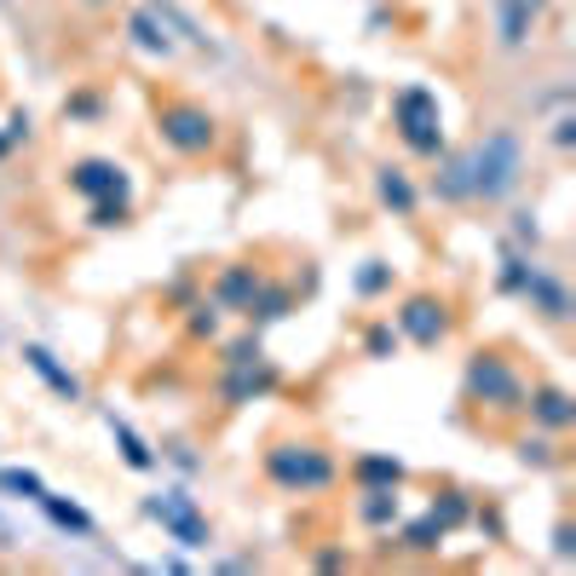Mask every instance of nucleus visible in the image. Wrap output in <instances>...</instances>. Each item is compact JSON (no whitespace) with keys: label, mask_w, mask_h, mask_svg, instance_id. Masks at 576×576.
I'll list each match as a JSON object with an SVG mask.
<instances>
[{"label":"nucleus","mask_w":576,"mask_h":576,"mask_svg":"<svg viewBox=\"0 0 576 576\" xmlns=\"http://www.w3.org/2000/svg\"><path fill=\"white\" fill-rule=\"evenodd\" d=\"M0 484H7L12 496H24V502L47 496V479H40V472H24V467H0Z\"/></svg>","instance_id":"obj_30"},{"label":"nucleus","mask_w":576,"mask_h":576,"mask_svg":"<svg viewBox=\"0 0 576 576\" xmlns=\"http://www.w3.org/2000/svg\"><path fill=\"white\" fill-rule=\"evenodd\" d=\"M393 328L409 340V346H421V352H432V346H444L449 340V328H456V317H449V300L444 295H404L398 300V312H393Z\"/></svg>","instance_id":"obj_7"},{"label":"nucleus","mask_w":576,"mask_h":576,"mask_svg":"<svg viewBox=\"0 0 576 576\" xmlns=\"http://www.w3.org/2000/svg\"><path fill=\"white\" fill-rule=\"evenodd\" d=\"M128 40H133L139 52H151V58H173V52H179V35L168 29V17L156 12V0L133 7V17H128Z\"/></svg>","instance_id":"obj_13"},{"label":"nucleus","mask_w":576,"mask_h":576,"mask_svg":"<svg viewBox=\"0 0 576 576\" xmlns=\"http://www.w3.org/2000/svg\"><path fill=\"white\" fill-rule=\"evenodd\" d=\"M260 467H265V484L283 490V496H323L340 479V461L317 439H277Z\"/></svg>","instance_id":"obj_1"},{"label":"nucleus","mask_w":576,"mask_h":576,"mask_svg":"<svg viewBox=\"0 0 576 576\" xmlns=\"http://www.w3.org/2000/svg\"><path fill=\"white\" fill-rule=\"evenodd\" d=\"M461 393H467V404L490 409V416H519L525 409V375L507 352L479 346V352L461 363Z\"/></svg>","instance_id":"obj_3"},{"label":"nucleus","mask_w":576,"mask_h":576,"mask_svg":"<svg viewBox=\"0 0 576 576\" xmlns=\"http://www.w3.org/2000/svg\"><path fill=\"white\" fill-rule=\"evenodd\" d=\"M98 110H105V98H98V93H81V98H70V105H64L70 121H87V116H98Z\"/></svg>","instance_id":"obj_33"},{"label":"nucleus","mask_w":576,"mask_h":576,"mask_svg":"<svg viewBox=\"0 0 576 576\" xmlns=\"http://www.w3.org/2000/svg\"><path fill=\"white\" fill-rule=\"evenodd\" d=\"M472 168V202H507L525 179V144L513 128H490L479 144L467 151Z\"/></svg>","instance_id":"obj_2"},{"label":"nucleus","mask_w":576,"mask_h":576,"mask_svg":"<svg viewBox=\"0 0 576 576\" xmlns=\"http://www.w3.org/2000/svg\"><path fill=\"white\" fill-rule=\"evenodd\" d=\"M427 513H432V519H439L444 530H461V525L472 519V496H467V490H439Z\"/></svg>","instance_id":"obj_25"},{"label":"nucleus","mask_w":576,"mask_h":576,"mask_svg":"<svg viewBox=\"0 0 576 576\" xmlns=\"http://www.w3.org/2000/svg\"><path fill=\"white\" fill-rule=\"evenodd\" d=\"M513 456H519L525 467H553V461H560V449H553V432H537V439L525 432V439L513 444Z\"/></svg>","instance_id":"obj_29"},{"label":"nucleus","mask_w":576,"mask_h":576,"mask_svg":"<svg viewBox=\"0 0 576 576\" xmlns=\"http://www.w3.org/2000/svg\"><path fill=\"white\" fill-rule=\"evenodd\" d=\"M490 17H496V40L507 52H519L530 29H537V12L525 7V0H490Z\"/></svg>","instance_id":"obj_18"},{"label":"nucleus","mask_w":576,"mask_h":576,"mask_svg":"<svg viewBox=\"0 0 576 576\" xmlns=\"http://www.w3.org/2000/svg\"><path fill=\"white\" fill-rule=\"evenodd\" d=\"M288 312H295V288H288V283H260V295L249 300V312H242V317H249L254 328H265V323H283Z\"/></svg>","instance_id":"obj_22"},{"label":"nucleus","mask_w":576,"mask_h":576,"mask_svg":"<svg viewBox=\"0 0 576 576\" xmlns=\"http://www.w3.org/2000/svg\"><path fill=\"white\" fill-rule=\"evenodd\" d=\"M81 7H110V0H81Z\"/></svg>","instance_id":"obj_39"},{"label":"nucleus","mask_w":576,"mask_h":576,"mask_svg":"<svg viewBox=\"0 0 576 576\" xmlns=\"http://www.w3.org/2000/svg\"><path fill=\"white\" fill-rule=\"evenodd\" d=\"M70 191L81 196V202H105V196H133V179H128V168L121 161H110V156H81V161H70Z\"/></svg>","instance_id":"obj_9"},{"label":"nucleus","mask_w":576,"mask_h":576,"mask_svg":"<svg viewBox=\"0 0 576 576\" xmlns=\"http://www.w3.org/2000/svg\"><path fill=\"white\" fill-rule=\"evenodd\" d=\"M156 139L173 156H208L219 144V116L196 98H156Z\"/></svg>","instance_id":"obj_5"},{"label":"nucleus","mask_w":576,"mask_h":576,"mask_svg":"<svg viewBox=\"0 0 576 576\" xmlns=\"http://www.w3.org/2000/svg\"><path fill=\"white\" fill-rule=\"evenodd\" d=\"M161 456H168V461H173L179 472H196V467H202V461L191 456V444H168V449H161Z\"/></svg>","instance_id":"obj_35"},{"label":"nucleus","mask_w":576,"mask_h":576,"mask_svg":"<svg viewBox=\"0 0 576 576\" xmlns=\"http://www.w3.org/2000/svg\"><path fill=\"white\" fill-rule=\"evenodd\" d=\"M398 346H404V335L393 328V317H381V323H369V328H363V358L386 363V358H398Z\"/></svg>","instance_id":"obj_26"},{"label":"nucleus","mask_w":576,"mask_h":576,"mask_svg":"<svg viewBox=\"0 0 576 576\" xmlns=\"http://www.w3.org/2000/svg\"><path fill=\"white\" fill-rule=\"evenodd\" d=\"M133 219V196H105V202H87V225L98 231H116V225Z\"/></svg>","instance_id":"obj_27"},{"label":"nucleus","mask_w":576,"mask_h":576,"mask_svg":"<svg viewBox=\"0 0 576 576\" xmlns=\"http://www.w3.org/2000/svg\"><path fill=\"white\" fill-rule=\"evenodd\" d=\"M439 161V173H432V196L439 202H449V208H456V202H472V168H467V151H444L432 156Z\"/></svg>","instance_id":"obj_16"},{"label":"nucleus","mask_w":576,"mask_h":576,"mask_svg":"<svg viewBox=\"0 0 576 576\" xmlns=\"http://www.w3.org/2000/svg\"><path fill=\"white\" fill-rule=\"evenodd\" d=\"M358 295L363 300H375V295H386V288H393V265H386V260H363V272H358Z\"/></svg>","instance_id":"obj_31"},{"label":"nucleus","mask_w":576,"mask_h":576,"mask_svg":"<svg viewBox=\"0 0 576 576\" xmlns=\"http://www.w3.org/2000/svg\"><path fill=\"white\" fill-rule=\"evenodd\" d=\"M24 369H29L40 386H47V393L64 398V404H81V398H87V386H81L70 369L58 363V352H47V346H35V340H29V346H24Z\"/></svg>","instance_id":"obj_14"},{"label":"nucleus","mask_w":576,"mask_h":576,"mask_svg":"<svg viewBox=\"0 0 576 576\" xmlns=\"http://www.w3.org/2000/svg\"><path fill=\"white\" fill-rule=\"evenodd\" d=\"M513 300H525L542 323H571V288H565L560 272H548V265H530Z\"/></svg>","instance_id":"obj_10"},{"label":"nucleus","mask_w":576,"mask_h":576,"mask_svg":"<svg viewBox=\"0 0 576 576\" xmlns=\"http://www.w3.org/2000/svg\"><path fill=\"white\" fill-rule=\"evenodd\" d=\"M393 128H398V144L409 156H421L432 161L444 151V105H439V93L421 87V81H409V87L393 93Z\"/></svg>","instance_id":"obj_4"},{"label":"nucleus","mask_w":576,"mask_h":576,"mask_svg":"<svg viewBox=\"0 0 576 576\" xmlns=\"http://www.w3.org/2000/svg\"><path fill=\"white\" fill-rule=\"evenodd\" d=\"M513 249H525V254L542 249V225H537V214H513Z\"/></svg>","instance_id":"obj_32"},{"label":"nucleus","mask_w":576,"mask_h":576,"mask_svg":"<svg viewBox=\"0 0 576 576\" xmlns=\"http://www.w3.org/2000/svg\"><path fill=\"white\" fill-rule=\"evenodd\" d=\"M219 323H225V312H219L214 295H202V300L184 305V335H191V340H219Z\"/></svg>","instance_id":"obj_23"},{"label":"nucleus","mask_w":576,"mask_h":576,"mask_svg":"<svg viewBox=\"0 0 576 576\" xmlns=\"http://www.w3.org/2000/svg\"><path fill=\"white\" fill-rule=\"evenodd\" d=\"M35 507L47 513V519L64 530V537H81V542H93V537H98V519H93V513H87V507H75V502H64V496H52V490H47V496H40Z\"/></svg>","instance_id":"obj_20"},{"label":"nucleus","mask_w":576,"mask_h":576,"mask_svg":"<svg viewBox=\"0 0 576 576\" xmlns=\"http://www.w3.org/2000/svg\"><path fill=\"white\" fill-rule=\"evenodd\" d=\"M105 427H110V439H116V449H121V461H128L133 472H156V467H161V456L139 439V432H133L128 421L116 416V409H105Z\"/></svg>","instance_id":"obj_21"},{"label":"nucleus","mask_w":576,"mask_h":576,"mask_svg":"<svg viewBox=\"0 0 576 576\" xmlns=\"http://www.w3.org/2000/svg\"><path fill=\"white\" fill-rule=\"evenodd\" d=\"M571 144H576V116L560 110V116H553V151H571Z\"/></svg>","instance_id":"obj_34"},{"label":"nucleus","mask_w":576,"mask_h":576,"mask_svg":"<svg viewBox=\"0 0 576 576\" xmlns=\"http://www.w3.org/2000/svg\"><path fill=\"white\" fill-rule=\"evenodd\" d=\"M525 7H530V12H537V17H542V12H548V0H525Z\"/></svg>","instance_id":"obj_37"},{"label":"nucleus","mask_w":576,"mask_h":576,"mask_svg":"<svg viewBox=\"0 0 576 576\" xmlns=\"http://www.w3.org/2000/svg\"><path fill=\"white\" fill-rule=\"evenodd\" d=\"M139 513H144L151 525L168 530L179 548H208V542H214L208 519H202V507H196V496H191L184 484H168V490H156V496H144Z\"/></svg>","instance_id":"obj_6"},{"label":"nucleus","mask_w":576,"mask_h":576,"mask_svg":"<svg viewBox=\"0 0 576 576\" xmlns=\"http://www.w3.org/2000/svg\"><path fill=\"white\" fill-rule=\"evenodd\" d=\"M260 352H265V346H260V328L249 323L237 340H225V346H219V369H231V363H254Z\"/></svg>","instance_id":"obj_28"},{"label":"nucleus","mask_w":576,"mask_h":576,"mask_svg":"<svg viewBox=\"0 0 576 576\" xmlns=\"http://www.w3.org/2000/svg\"><path fill=\"white\" fill-rule=\"evenodd\" d=\"M260 283H265L260 265H225L208 295L219 300V312H237V317H242V312H249V300L260 295Z\"/></svg>","instance_id":"obj_15"},{"label":"nucleus","mask_w":576,"mask_h":576,"mask_svg":"<svg viewBox=\"0 0 576 576\" xmlns=\"http://www.w3.org/2000/svg\"><path fill=\"white\" fill-rule=\"evenodd\" d=\"M7 151H12V139H7V133H0V156H7Z\"/></svg>","instance_id":"obj_38"},{"label":"nucleus","mask_w":576,"mask_h":576,"mask_svg":"<svg viewBox=\"0 0 576 576\" xmlns=\"http://www.w3.org/2000/svg\"><path fill=\"white\" fill-rule=\"evenodd\" d=\"M553 553H560V560H571V553H576V530L560 519V525H553Z\"/></svg>","instance_id":"obj_36"},{"label":"nucleus","mask_w":576,"mask_h":576,"mask_svg":"<svg viewBox=\"0 0 576 576\" xmlns=\"http://www.w3.org/2000/svg\"><path fill=\"white\" fill-rule=\"evenodd\" d=\"M444 537H449V530H444L439 519H432V513H421V519H409V525L398 530V542H404L409 553H439V548H444Z\"/></svg>","instance_id":"obj_24"},{"label":"nucleus","mask_w":576,"mask_h":576,"mask_svg":"<svg viewBox=\"0 0 576 576\" xmlns=\"http://www.w3.org/2000/svg\"><path fill=\"white\" fill-rule=\"evenodd\" d=\"M352 513H358V525H363V530H393V525L404 519V502H398V490H393V484H375V490H358Z\"/></svg>","instance_id":"obj_17"},{"label":"nucleus","mask_w":576,"mask_h":576,"mask_svg":"<svg viewBox=\"0 0 576 576\" xmlns=\"http://www.w3.org/2000/svg\"><path fill=\"white\" fill-rule=\"evenodd\" d=\"M519 416H530V427L553 432V439H565V432L576 427V398L565 393V386H553V381H537V386H525Z\"/></svg>","instance_id":"obj_11"},{"label":"nucleus","mask_w":576,"mask_h":576,"mask_svg":"<svg viewBox=\"0 0 576 576\" xmlns=\"http://www.w3.org/2000/svg\"><path fill=\"white\" fill-rule=\"evenodd\" d=\"M277 381H283V369L272 358H254V363H231V369H219V404L225 409H242V404H260L265 393H277Z\"/></svg>","instance_id":"obj_8"},{"label":"nucleus","mask_w":576,"mask_h":576,"mask_svg":"<svg viewBox=\"0 0 576 576\" xmlns=\"http://www.w3.org/2000/svg\"><path fill=\"white\" fill-rule=\"evenodd\" d=\"M369 184H375V202H381V208L393 214V219H416V214H421V184L409 179L398 161H381Z\"/></svg>","instance_id":"obj_12"},{"label":"nucleus","mask_w":576,"mask_h":576,"mask_svg":"<svg viewBox=\"0 0 576 576\" xmlns=\"http://www.w3.org/2000/svg\"><path fill=\"white\" fill-rule=\"evenodd\" d=\"M346 479H352L358 490H375V484H393V490H404L409 467H404L398 456H381V449H369V456H358L352 467H346Z\"/></svg>","instance_id":"obj_19"}]
</instances>
